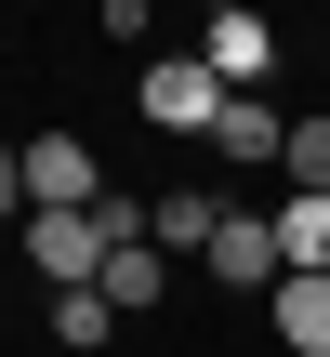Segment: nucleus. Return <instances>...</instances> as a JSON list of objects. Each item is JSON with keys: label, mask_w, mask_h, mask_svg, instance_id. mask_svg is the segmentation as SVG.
Returning <instances> with one entry per match:
<instances>
[{"label": "nucleus", "mask_w": 330, "mask_h": 357, "mask_svg": "<svg viewBox=\"0 0 330 357\" xmlns=\"http://www.w3.org/2000/svg\"><path fill=\"white\" fill-rule=\"evenodd\" d=\"M106 252H119V238H106V212H26V265H40L53 291H93V278H106Z\"/></svg>", "instance_id": "1"}, {"label": "nucleus", "mask_w": 330, "mask_h": 357, "mask_svg": "<svg viewBox=\"0 0 330 357\" xmlns=\"http://www.w3.org/2000/svg\"><path fill=\"white\" fill-rule=\"evenodd\" d=\"M146 119H159V132H212V119H225L212 53H159V66H146Z\"/></svg>", "instance_id": "2"}, {"label": "nucleus", "mask_w": 330, "mask_h": 357, "mask_svg": "<svg viewBox=\"0 0 330 357\" xmlns=\"http://www.w3.org/2000/svg\"><path fill=\"white\" fill-rule=\"evenodd\" d=\"M93 199H106L93 146L79 132H26V212H93Z\"/></svg>", "instance_id": "3"}, {"label": "nucleus", "mask_w": 330, "mask_h": 357, "mask_svg": "<svg viewBox=\"0 0 330 357\" xmlns=\"http://www.w3.org/2000/svg\"><path fill=\"white\" fill-rule=\"evenodd\" d=\"M198 265H212L225 291H278V278H291V265H278V212H238V199H225V225H212Z\"/></svg>", "instance_id": "4"}, {"label": "nucleus", "mask_w": 330, "mask_h": 357, "mask_svg": "<svg viewBox=\"0 0 330 357\" xmlns=\"http://www.w3.org/2000/svg\"><path fill=\"white\" fill-rule=\"evenodd\" d=\"M265 66H278V26L265 13H212V79L225 93H265Z\"/></svg>", "instance_id": "5"}, {"label": "nucleus", "mask_w": 330, "mask_h": 357, "mask_svg": "<svg viewBox=\"0 0 330 357\" xmlns=\"http://www.w3.org/2000/svg\"><path fill=\"white\" fill-rule=\"evenodd\" d=\"M265 318H278V344H291V357H330V278H278Z\"/></svg>", "instance_id": "6"}, {"label": "nucleus", "mask_w": 330, "mask_h": 357, "mask_svg": "<svg viewBox=\"0 0 330 357\" xmlns=\"http://www.w3.org/2000/svg\"><path fill=\"white\" fill-rule=\"evenodd\" d=\"M291 146V119L265 106V93H225V119H212V159H278Z\"/></svg>", "instance_id": "7"}, {"label": "nucleus", "mask_w": 330, "mask_h": 357, "mask_svg": "<svg viewBox=\"0 0 330 357\" xmlns=\"http://www.w3.org/2000/svg\"><path fill=\"white\" fill-rule=\"evenodd\" d=\"M212 225H225V199H212V185H172V199H146V238H159V252H212Z\"/></svg>", "instance_id": "8"}, {"label": "nucleus", "mask_w": 330, "mask_h": 357, "mask_svg": "<svg viewBox=\"0 0 330 357\" xmlns=\"http://www.w3.org/2000/svg\"><path fill=\"white\" fill-rule=\"evenodd\" d=\"M159 291H172V252H159V238H119V252H106V305H119V318H146Z\"/></svg>", "instance_id": "9"}, {"label": "nucleus", "mask_w": 330, "mask_h": 357, "mask_svg": "<svg viewBox=\"0 0 330 357\" xmlns=\"http://www.w3.org/2000/svg\"><path fill=\"white\" fill-rule=\"evenodd\" d=\"M278 265L291 278H330V199H291L278 212Z\"/></svg>", "instance_id": "10"}, {"label": "nucleus", "mask_w": 330, "mask_h": 357, "mask_svg": "<svg viewBox=\"0 0 330 357\" xmlns=\"http://www.w3.org/2000/svg\"><path fill=\"white\" fill-rule=\"evenodd\" d=\"M106 331H119V305H106V278H93V291H53V344H106Z\"/></svg>", "instance_id": "11"}, {"label": "nucleus", "mask_w": 330, "mask_h": 357, "mask_svg": "<svg viewBox=\"0 0 330 357\" xmlns=\"http://www.w3.org/2000/svg\"><path fill=\"white\" fill-rule=\"evenodd\" d=\"M278 172H291L304 199H330V106H317V119H291V146H278Z\"/></svg>", "instance_id": "12"}, {"label": "nucleus", "mask_w": 330, "mask_h": 357, "mask_svg": "<svg viewBox=\"0 0 330 357\" xmlns=\"http://www.w3.org/2000/svg\"><path fill=\"white\" fill-rule=\"evenodd\" d=\"M0 225H26V146H0Z\"/></svg>", "instance_id": "13"}, {"label": "nucleus", "mask_w": 330, "mask_h": 357, "mask_svg": "<svg viewBox=\"0 0 330 357\" xmlns=\"http://www.w3.org/2000/svg\"><path fill=\"white\" fill-rule=\"evenodd\" d=\"M212 13H265V0H212Z\"/></svg>", "instance_id": "14"}]
</instances>
